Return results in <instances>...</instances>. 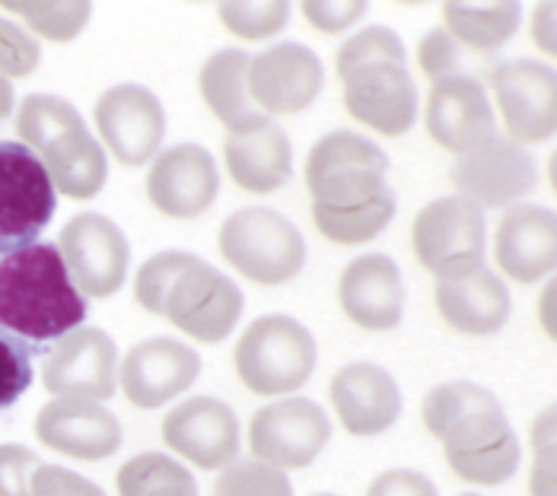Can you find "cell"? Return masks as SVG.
I'll list each match as a JSON object with an SVG mask.
<instances>
[{
    "instance_id": "obj_1",
    "label": "cell",
    "mask_w": 557,
    "mask_h": 496,
    "mask_svg": "<svg viewBox=\"0 0 557 496\" xmlns=\"http://www.w3.org/2000/svg\"><path fill=\"white\" fill-rule=\"evenodd\" d=\"M388 157L354 131L325 134L306 160L312 220L335 246L376 239L395 216V191L386 182Z\"/></svg>"
},
{
    "instance_id": "obj_2",
    "label": "cell",
    "mask_w": 557,
    "mask_h": 496,
    "mask_svg": "<svg viewBox=\"0 0 557 496\" xmlns=\"http://www.w3.org/2000/svg\"><path fill=\"white\" fill-rule=\"evenodd\" d=\"M424 426L443 443V455L456 478L474 487L507 484L519 468V439L500 401L484 385L456 379L430 388Z\"/></svg>"
},
{
    "instance_id": "obj_3",
    "label": "cell",
    "mask_w": 557,
    "mask_h": 496,
    "mask_svg": "<svg viewBox=\"0 0 557 496\" xmlns=\"http://www.w3.org/2000/svg\"><path fill=\"white\" fill-rule=\"evenodd\" d=\"M86 299L74 287L58 246H36L0 255V328L23 344L45 347L81 328Z\"/></svg>"
},
{
    "instance_id": "obj_4",
    "label": "cell",
    "mask_w": 557,
    "mask_h": 496,
    "mask_svg": "<svg viewBox=\"0 0 557 496\" xmlns=\"http://www.w3.org/2000/svg\"><path fill=\"white\" fill-rule=\"evenodd\" d=\"M344 109L376 134L401 137L418 115V89L408 74V54L388 26H370L338 51Z\"/></svg>"
},
{
    "instance_id": "obj_5",
    "label": "cell",
    "mask_w": 557,
    "mask_h": 496,
    "mask_svg": "<svg viewBox=\"0 0 557 496\" xmlns=\"http://www.w3.org/2000/svg\"><path fill=\"white\" fill-rule=\"evenodd\" d=\"M223 258L258 287H281L306 264L300 230L271 207H243L220 226Z\"/></svg>"
},
{
    "instance_id": "obj_6",
    "label": "cell",
    "mask_w": 557,
    "mask_h": 496,
    "mask_svg": "<svg viewBox=\"0 0 557 496\" xmlns=\"http://www.w3.org/2000/svg\"><path fill=\"white\" fill-rule=\"evenodd\" d=\"M233 363L249 392L287 395L315 370V337L290 315H261L239 337Z\"/></svg>"
},
{
    "instance_id": "obj_7",
    "label": "cell",
    "mask_w": 557,
    "mask_h": 496,
    "mask_svg": "<svg viewBox=\"0 0 557 496\" xmlns=\"http://www.w3.org/2000/svg\"><path fill=\"white\" fill-rule=\"evenodd\" d=\"M418 261L436 281H456L484 268L487 223L484 210L466 198H436L430 201L411 230Z\"/></svg>"
},
{
    "instance_id": "obj_8",
    "label": "cell",
    "mask_w": 557,
    "mask_h": 496,
    "mask_svg": "<svg viewBox=\"0 0 557 496\" xmlns=\"http://www.w3.org/2000/svg\"><path fill=\"white\" fill-rule=\"evenodd\" d=\"M58 210L42 160L20 140H0V255L36 246Z\"/></svg>"
},
{
    "instance_id": "obj_9",
    "label": "cell",
    "mask_w": 557,
    "mask_h": 496,
    "mask_svg": "<svg viewBox=\"0 0 557 496\" xmlns=\"http://www.w3.org/2000/svg\"><path fill=\"white\" fill-rule=\"evenodd\" d=\"M160 315L175 328L205 344H220L230 337L243 315V289L223 271L211 268L198 255L172 277L170 289L160 302Z\"/></svg>"
},
{
    "instance_id": "obj_10",
    "label": "cell",
    "mask_w": 557,
    "mask_h": 496,
    "mask_svg": "<svg viewBox=\"0 0 557 496\" xmlns=\"http://www.w3.org/2000/svg\"><path fill=\"white\" fill-rule=\"evenodd\" d=\"M58 255L84 299H106L125 287L131 246L102 213H77L58 239Z\"/></svg>"
},
{
    "instance_id": "obj_11",
    "label": "cell",
    "mask_w": 557,
    "mask_h": 496,
    "mask_svg": "<svg viewBox=\"0 0 557 496\" xmlns=\"http://www.w3.org/2000/svg\"><path fill=\"white\" fill-rule=\"evenodd\" d=\"M96 131L109 153L122 165L150 163L166 137V109L153 89L140 83H119L96 99Z\"/></svg>"
},
{
    "instance_id": "obj_12",
    "label": "cell",
    "mask_w": 557,
    "mask_h": 496,
    "mask_svg": "<svg viewBox=\"0 0 557 496\" xmlns=\"http://www.w3.org/2000/svg\"><path fill=\"white\" fill-rule=\"evenodd\" d=\"M332 439L329 413L309 398H284L252 417L249 423V449L258 461L300 471L309 468Z\"/></svg>"
},
{
    "instance_id": "obj_13",
    "label": "cell",
    "mask_w": 557,
    "mask_h": 496,
    "mask_svg": "<svg viewBox=\"0 0 557 496\" xmlns=\"http://www.w3.org/2000/svg\"><path fill=\"white\" fill-rule=\"evenodd\" d=\"M449 178L459 188V198L472 201L481 210L513 207L535 188L539 165L525 147L513 144L510 137L494 134L472 150H466L449 169Z\"/></svg>"
},
{
    "instance_id": "obj_14",
    "label": "cell",
    "mask_w": 557,
    "mask_h": 496,
    "mask_svg": "<svg viewBox=\"0 0 557 496\" xmlns=\"http://www.w3.org/2000/svg\"><path fill=\"white\" fill-rule=\"evenodd\" d=\"M497 109L513 144H545L557 127L555 71L532 58H513L491 71Z\"/></svg>"
},
{
    "instance_id": "obj_15",
    "label": "cell",
    "mask_w": 557,
    "mask_h": 496,
    "mask_svg": "<svg viewBox=\"0 0 557 496\" xmlns=\"http://www.w3.org/2000/svg\"><path fill=\"white\" fill-rule=\"evenodd\" d=\"M45 392L58 398L109 401L119 388V347L102 328H74L48 354Z\"/></svg>"
},
{
    "instance_id": "obj_16",
    "label": "cell",
    "mask_w": 557,
    "mask_h": 496,
    "mask_svg": "<svg viewBox=\"0 0 557 496\" xmlns=\"http://www.w3.org/2000/svg\"><path fill=\"white\" fill-rule=\"evenodd\" d=\"M249 96L258 109L271 115H297L315 102L322 92L325 71L312 48L300 41H281L271 45L256 58H249Z\"/></svg>"
},
{
    "instance_id": "obj_17",
    "label": "cell",
    "mask_w": 557,
    "mask_h": 496,
    "mask_svg": "<svg viewBox=\"0 0 557 496\" xmlns=\"http://www.w3.org/2000/svg\"><path fill=\"white\" fill-rule=\"evenodd\" d=\"M201 357L175 337H147L122 360L119 382L134 408L157 411L195 385Z\"/></svg>"
},
{
    "instance_id": "obj_18",
    "label": "cell",
    "mask_w": 557,
    "mask_h": 496,
    "mask_svg": "<svg viewBox=\"0 0 557 496\" xmlns=\"http://www.w3.org/2000/svg\"><path fill=\"white\" fill-rule=\"evenodd\" d=\"M220 172L214 157L198 144H175L163 150L147 175V198L163 216L195 220L216 201Z\"/></svg>"
},
{
    "instance_id": "obj_19",
    "label": "cell",
    "mask_w": 557,
    "mask_h": 496,
    "mask_svg": "<svg viewBox=\"0 0 557 496\" xmlns=\"http://www.w3.org/2000/svg\"><path fill=\"white\" fill-rule=\"evenodd\" d=\"M163 443L201 471H216L239 455V423L230 405L198 395L166 413Z\"/></svg>"
},
{
    "instance_id": "obj_20",
    "label": "cell",
    "mask_w": 557,
    "mask_h": 496,
    "mask_svg": "<svg viewBox=\"0 0 557 496\" xmlns=\"http://www.w3.org/2000/svg\"><path fill=\"white\" fill-rule=\"evenodd\" d=\"M428 134L456 157L494 137L497 119L484 83L469 74L433 83L428 92Z\"/></svg>"
},
{
    "instance_id": "obj_21",
    "label": "cell",
    "mask_w": 557,
    "mask_h": 496,
    "mask_svg": "<svg viewBox=\"0 0 557 496\" xmlns=\"http://www.w3.org/2000/svg\"><path fill=\"white\" fill-rule=\"evenodd\" d=\"M39 443L81 461H102L119 452L122 423L112 411L96 401L81 398H54L36 417Z\"/></svg>"
},
{
    "instance_id": "obj_22",
    "label": "cell",
    "mask_w": 557,
    "mask_h": 496,
    "mask_svg": "<svg viewBox=\"0 0 557 496\" xmlns=\"http://www.w3.org/2000/svg\"><path fill=\"white\" fill-rule=\"evenodd\" d=\"M344 315L367 331L395 328L405 315V281L398 264L388 255L354 258L338 284Z\"/></svg>"
},
{
    "instance_id": "obj_23",
    "label": "cell",
    "mask_w": 557,
    "mask_h": 496,
    "mask_svg": "<svg viewBox=\"0 0 557 496\" xmlns=\"http://www.w3.org/2000/svg\"><path fill=\"white\" fill-rule=\"evenodd\" d=\"M329 398L350 436H380L401 413L395 379L376 363H347L332 375Z\"/></svg>"
},
{
    "instance_id": "obj_24",
    "label": "cell",
    "mask_w": 557,
    "mask_h": 496,
    "mask_svg": "<svg viewBox=\"0 0 557 496\" xmlns=\"http://www.w3.org/2000/svg\"><path fill=\"white\" fill-rule=\"evenodd\" d=\"M494 258L516 284H539L557 264V220L548 207L516 204L504 213Z\"/></svg>"
},
{
    "instance_id": "obj_25",
    "label": "cell",
    "mask_w": 557,
    "mask_h": 496,
    "mask_svg": "<svg viewBox=\"0 0 557 496\" xmlns=\"http://www.w3.org/2000/svg\"><path fill=\"white\" fill-rule=\"evenodd\" d=\"M433 299L446 325L472 337L497 334L507 325L513 306L507 284L487 268H478L456 281H436Z\"/></svg>"
},
{
    "instance_id": "obj_26",
    "label": "cell",
    "mask_w": 557,
    "mask_h": 496,
    "mask_svg": "<svg viewBox=\"0 0 557 496\" xmlns=\"http://www.w3.org/2000/svg\"><path fill=\"white\" fill-rule=\"evenodd\" d=\"M223 160L230 178L249 195H271L294 175V147L277 124L246 134H226Z\"/></svg>"
},
{
    "instance_id": "obj_27",
    "label": "cell",
    "mask_w": 557,
    "mask_h": 496,
    "mask_svg": "<svg viewBox=\"0 0 557 496\" xmlns=\"http://www.w3.org/2000/svg\"><path fill=\"white\" fill-rule=\"evenodd\" d=\"M249 58L252 54H246L239 48H220L205 61V67L198 74V86H201L208 109L214 112L216 122L226 124L230 134H246V131H258V127L271 124V119L249 96V83H246Z\"/></svg>"
},
{
    "instance_id": "obj_28",
    "label": "cell",
    "mask_w": 557,
    "mask_h": 496,
    "mask_svg": "<svg viewBox=\"0 0 557 496\" xmlns=\"http://www.w3.org/2000/svg\"><path fill=\"white\" fill-rule=\"evenodd\" d=\"M36 157L42 160L54 191H61L74 201H89L106 188L109 160H106L102 144L86 131V124L54 137Z\"/></svg>"
},
{
    "instance_id": "obj_29",
    "label": "cell",
    "mask_w": 557,
    "mask_h": 496,
    "mask_svg": "<svg viewBox=\"0 0 557 496\" xmlns=\"http://www.w3.org/2000/svg\"><path fill=\"white\" fill-rule=\"evenodd\" d=\"M522 3H443L446 33L472 51H497L513 39Z\"/></svg>"
},
{
    "instance_id": "obj_30",
    "label": "cell",
    "mask_w": 557,
    "mask_h": 496,
    "mask_svg": "<svg viewBox=\"0 0 557 496\" xmlns=\"http://www.w3.org/2000/svg\"><path fill=\"white\" fill-rule=\"evenodd\" d=\"M119 496H198V484L170 455L144 452L122 464Z\"/></svg>"
},
{
    "instance_id": "obj_31",
    "label": "cell",
    "mask_w": 557,
    "mask_h": 496,
    "mask_svg": "<svg viewBox=\"0 0 557 496\" xmlns=\"http://www.w3.org/2000/svg\"><path fill=\"white\" fill-rule=\"evenodd\" d=\"M84 115L61 96H48V92H33L20 102L16 109V134L20 144L29 147L33 153H42L45 147L67 134L84 127Z\"/></svg>"
},
{
    "instance_id": "obj_32",
    "label": "cell",
    "mask_w": 557,
    "mask_h": 496,
    "mask_svg": "<svg viewBox=\"0 0 557 496\" xmlns=\"http://www.w3.org/2000/svg\"><path fill=\"white\" fill-rule=\"evenodd\" d=\"M0 7L48 41H74L92 16L86 0H3Z\"/></svg>"
},
{
    "instance_id": "obj_33",
    "label": "cell",
    "mask_w": 557,
    "mask_h": 496,
    "mask_svg": "<svg viewBox=\"0 0 557 496\" xmlns=\"http://www.w3.org/2000/svg\"><path fill=\"white\" fill-rule=\"evenodd\" d=\"M216 16L220 23L246 41H258V39H271L277 36L287 20H290V3L287 0H271V3H216Z\"/></svg>"
},
{
    "instance_id": "obj_34",
    "label": "cell",
    "mask_w": 557,
    "mask_h": 496,
    "mask_svg": "<svg viewBox=\"0 0 557 496\" xmlns=\"http://www.w3.org/2000/svg\"><path fill=\"white\" fill-rule=\"evenodd\" d=\"M214 496H294V487L287 471L271 468L258 458H246L220 471Z\"/></svg>"
},
{
    "instance_id": "obj_35",
    "label": "cell",
    "mask_w": 557,
    "mask_h": 496,
    "mask_svg": "<svg viewBox=\"0 0 557 496\" xmlns=\"http://www.w3.org/2000/svg\"><path fill=\"white\" fill-rule=\"evenodd\" d=\"M191 261V251H160L153 258H147L134 277V299L144 312L160 315V302L170 289L172 277Z\"/></svg>"
},
{
    "instance_id": "obj_36",
    "label": "cell",
    "mask_w": 557,
    "mask_h": 496,
    "mask_svg": "<svg viewBox=\"0 0 557 496\" xmlns=\"http://www.w3.org/2000/svg\"><path fill=\"white\" fill-rule=\"evenodd\" d=\"M33 385V347L0 328V411L16 405Z\"/></svg>"
},
{
    "instance_id": "obj_37",
    "label": "cell",
    "mask_w": 557,
    "mask_h": 496,
    "mask_svg": "<svg viewBox=\"0 0 557 496\" xmlns=\"http://www.w3.org/2000/svg\"><path fill=\"white\" fill-rule=\"evenodd\" d=\"M42 61V48L33 33L0 16V77H29Z\"/></svg>"
},
{
    "instance_id": "obj_38",
    "label": "cell",
    "mask_w": 557,
    "mask_h": 496,
    "mask_svg": "<svg viewBox=\"0 0 557 496\" xmlns=\"http://www.w3.org/2000/svg\"><path fill=\"white\" fill-rule=\"evenodd\" d=\"M418 61H421V71L433 83L446 80V77H459V71H462V45L453 39L446 29H430L418 45Z\"/></svg>"
},
{
    "instance_id": "obj_39",
    "label": "cell",
    "mask_w": 557,
    "mask_h": 496,
    "mask_svg": "<svg viewBox=\"0 0 557 496\" xmlns=\"http://www.w3.org/2000/svg\"><path fill=\"white\" fill-rule=\"evenodd\" d=\"M535 468L529 491L532 496H555V411H545L532 426Z\"/></svg>"
},
{
    "instance_id": "obj_40",
    "label": "cell",
    "mask_w": 557,
    "mask_h": 496,
    "mask_svg": "<svg viewBox=\"0 0 557 496\" xmlns=\"http://www.w3.org/2000/svg\"><path fill=\"white\" fill-rule=\"evenodd\" d=\"M39 464L42 458L26 446H0V496H33V471Z\"/></svg>"
},
{
    "instance_id": "obj_41",
    "label": "cell",
    "mask_w": 557,
    "mask_h": 496,
    "mask_svg": "<svg viewBox=\"0 0 557 496\" xmlns=\"http://www.w3.org/2000/svg\"><path fill=\"white\" fill-rule=\"evenodd\" d=\"M300 10L309 26H315L319 33L332 36V33L350 29L357 20H363L367 3H363V0H347V3H335V0H306V3H300Z\"/></svg>"
},
{
    "instance_id": "obj_42",
    "label": "cell",
    "mask_w": 557,
    "mask_h": 496,
    "mask_svg": "<svg viewBox=\"0 0 557 496\" xmlns=\"http://www.w3.org/2000/svg\"><path fill=\"white\" fill-rule=\"evenodd\" d=\"M33 496H106L89 478L61 468V464H39L33 471Z\"/></svg>"
},
{
    "instance_id": "obj_43",
    "label": "cell",
    "mask_w": 557,
    "mask_h": 496,
    "mask_svg": "<svg viewBox=\"0 0 557 496\" xmlns=\"http://www.w3.org/2000/svg\"><path fill=\"white\" fill-rule=\"evenodd\" d=\"M367 496H440V491L433 487V481H430L428 474H421V471L388 468L370 484Z\"/></svg>"
},
{
    "instance_id": "obj_44",
    "label": "cell",
    "mask_w": 557,
    "mask_h": 496,
    "mask_svg": "<svg viewBox=\"0 0 557 496\" xmlns=\"http://www.w3.org/2000/svg\"><path fill=\"white\" fill-rule=\"evenodd\" d=\"M532 39H535V45L545 54H555V3H545V7L535 10V16H532Z\"/></svg>"
},
{
    "instance_id": "obj_45",
    "label": "cell",
    "mask_w": 557,
    "mask_h": 496,
    "mask_svg": "<svg viewBox=\"0 0 557 496\" xmlns=\"http://www.w3.org/2000/svg\"><path fill=\"white\" fill-rule=\"evenodd\" d=\"M13 102H16L13 83L7 80V77H0V122H7V119L13 115Z\"/></svg>"
},
{
    "instance_id": "obj_46",
    "label": "cell",
    "mask_w": 557,
    "mask_h": 496,
    "mask_svg": "<svg viewBox=\"0 0 557 496\" xmlns=\"http://www.w3.org/2000/svg\"><path fill=\"white\" fill-rule=\"evenodd\" d=\"M555 284H548V293H545V331L555 334V325H552V296H555Z\"/></svg>"
},
{
    "instance_id": "obj_47",
    "label": "cell",
    "mask_w": 557,
    "mask_h": 496,
    "mask_svg": "<svg viewBox=\"0 0 557 496\" xmlns=\"http://www.w3.org/2000/svg\"><path fill=\"white\" fill-rule=\"evenodd\" d=\"M459 496H481V494H459Z\"/></svg>"
},
{
    "instance_id": "obj_48",
    "label": "cell",
    "mask_w": 557,
    "mask_h": 496,
    "mask_svg": "<svg viewBox=\"0 0 557 496\" xmlns=\"http://www.w3.org/2000/svg\"><path fill=\"white\" fill-rule=\"evenodd\" d=\"M319 496H335V494H319Z\"/></svg>"
}]
</instances>
